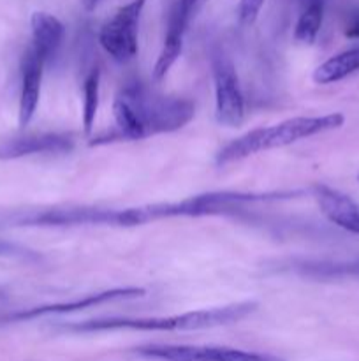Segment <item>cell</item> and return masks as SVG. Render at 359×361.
Instances as JSON below:
<instances>
[{"mask_svg":"<svg viewBox=\"0 0 359 361\" xmlns=\"http://www.w3.org/2000/svg\"><path fill=\"white\" fill-rule=\"evenodd\" d=\"M305 190H211L180 201L137 204V207H97V204H55L41 208H14L0 212V229L7 228H136L169 219L225 217L246 212L253 204L280 203L303 196Z\"/></svg>","mask_w":359,"mask_h":361,"instance_id":"6da1fadb","label":"cell"},{"mask_svg":"<svg viewBox=\"0 0 359 361\" xmlns=\"http://www.w3.org/2000/svg\"><path fill=\"white\" fill-rule=\"evenodd\" d=\"M196 115V102L189 97L155 92L143 81L123 85L113 101L115 129L90 141V147L113 141L146 140L157 134L183 129Z\"/></svg>","mask_w":359,"mask_h":361,"instance_id":"7a4b0ae2","label":"cell"},{"mask_svg":"<svg viewBox=\"0 0 359 361\" xmlns=\"http://www.w3.org/2000/svg\"><path fill=\"white\" fill-rule=\"evenodd\" d=\"M259 309L253 300L231 303L213 309L192 310V312L172 314L155 317H99V319L67 323L58 328L63 334H102V331H197L211 328L229 326L252 316Z\"/></svg>","mask_w":359,"mask_h":361,"instance_id":"3957f363","label":"cell"},{"mask_svg":"<svg viewBox=\"0 0 359 361\" xmlns=\"http://www.w3.org/2000/svg\"><path fill=\"white\" fill-rule=\"evenodd\" d=\"M344 123L345 116L341 113H329L320 116H292L273 126L257 127L224 145L215 155V166L225 168L263 152L291 147L317 134L340 129Z\"/></svg>","mask_w":359,"mask_h":361,"instance_id":"277c9868","label":"cell"},{"mask_svg":"<svg viewBox=\"0 0 359 361\" xmlns=\"http://www.w3.org/2000/svg\"><path fill=\"white\" fill-rule=\"evenodd\" d=\"M215 87V118L220 126L238 127L245 120V97L234 62L222 48L211 51Z\"/></svg>","mask_w":359,"mask_h":361,"instance_id":"5b68a950","label":"cell"},{"mask_svg":"<svg viewBox=\"0 0 359 361\" xmlns=\"http://www.w3.org/2000/svg\"><path fill=\"white\" fill-rule=\"evenodd\" d=\"M146 0H130L120 7L99 30V44L115 62L127 63L137 55L139 20Z\"/></svg>","mask_w":359,"mask_h":361,"instance_id":"8992f818","label":"cell"},{"mask_svg":"<svg viewBox=\"0 0 359 361\" xmlns=\"http://www.w3.org/2000/svg\"><path fill=\"white\" fill-rule=\"evenodd\" d=\"M134 355L153 361H285L275 355L245 351L227 345L148 344L134 349Z\"/></svg>","mask_w":359,"mask_h":361,"instance_id":"52a82bcc","label":"cell"},{"mask_svg":"<svg viewBox=\"0 0 359 361\" xmlns=\"http://www.w3.org/2000/svg\"><path fill=\"white\" fill-rule=\"evenodd\" d=\"M144 295H146V289L134 288V286H130V288H113V289H106V291H101V293H94V295H87L83 296V298L70 300V302L51 303V305L34 307V309L7 314V316L0 317V321H2V323H25V321H35L46 316L80 312V310L94 309V307L106 305V303H113V302H122V300L143 298Z\"/></svg>","mask_w":359,"mask_h":361,"instance_id":"ba28073f","label":"cell"},{"mask_svg":"<svg viewBox=\"0 0 359 361\" xmlns=\"http://www.w3.org/2000/svg\"><path fill=\"white\" fill-rule=\"evenodd\" d=\"M74 150V137L65 133H32L9 137L0 143V161H16L30 155L69 154Z\"/></svg>","mask_w":359,"mask_h":361,"instance_id":"9c48e42d","label":"cell"},{"mask_svg":"<svg viewBox=\"0 0 359 361\" xmlns=\"http://www.w3.org/2000/svg\"><path fill=\"white\" fill-rule=\"evenodd\" d=\"M196 4L194 0H178L172 6L171 14H169L168 32H165L164 44H162L158 59L153 66V80L160 81L168 76L171 67L182 55L183 39H185L187 27H189L190 16H192Z\"/></svg>","mask_w":359,"mask_h":361,"instance_id":"30bf717a","label":"cell"},{"mask_svg":"<svg viewBox=\"0 0 359 361\" xmlns=\"http://www.w3.org/2000/svg\"><path fill=\"white\" fill-rule=\"evenodd\" d=\"M44 66V60L34 51L32 46H28L23 53V59H21V92L20 109H18L20 127H27L37 111Z\"/></svg>","mask_w":359,"mask_h":361,"instance_id":"8fae6325","label":"cell"},{"mask_svg":"<svg viewBox=\"0 0 359 361\" xmlns=\"http://www.w3.org/2000/svg\"><path fill=\"white\" fill-rule=\"evenodd\" d=\"M312 194L327 221L345 231L359 235V204L352 197L324 183L313 185Z\"/></svg>","mask_w":359,"mask_h":361,"instance_id":"7c38bea8","label":"cell"},{"mask_svg":"<svg viewBox=\"0 0 359 361\" xmlns=\"http://www.w3.org/2000/svg\"><path fill=\"white\" fill-rule=\"evenodd\" d=\"M30 46L44 60V63H49L55 59L56 53L60 51V46H62L63 37H65V27L53 14L37 11L30 18Z\"/></svg>","mask_w":359,"mask_h":361,"instance_id":"4fadbf2b","label":"cell"},{"mask_svg":"<svg viewBox=\"0 0 359 361\" xmlns=\"http://www.w3.org/2000/svg\"><path fill=\"white\" fill-rule=\"evenodd\" d=\"M284 270L292 271L299 277L315 281H333V279L359 277V259L354 261H326V259H294L284 264Z\"/></svg>","mask_w":359,"mask_h":361,"instance_id":"5bb4252c","label":"cell"},{"mask_svg":"<svg viewBox=\"0 0 359 361\" xmlns=\"http://www.w3.org/2000/svg\"><path fill=\"white\" fill-rule=\"evenodd\" d=\"M359 71V44L344 49L320 63L312 74L313 83L333 85Z\"/></svg>","mask_w":359,"mask_h":361,"instance_id":"9a60e30c","label":"cell"},{"mask_svg":"<svg viewBox=\"0 0 359 361\" xmlns=\"http://www.w3.org/2000/svg\"><path fill=\"white\" fill-rule=\"evenodd\" d=\"M324 20V4H313L299 9L294 27V39L301 44H313Z\"/></svg>","mask_w":359,"mask_h":361,"instance_id":"2e32d148","label":"cell"},{"mask_svg":"<svg viewBox=\"0 0 359 361\" xmlns=\"http://www.w3.org/2000/svg\"><path fill=\"white\" fill-rule=\"evenodd\" d=\"M99 95H101V71L94 69L83 85V129L84 134L94 130L95 116L99 109Z\"/></svg>","mask_w":359,"mask_h":361,"instance_id":"e0dca14e","label":"cell"},{"mask_svg":"<svg viewBox=\"0 0 359 361\" xmlns=\"http://www.w3.org/2000/svg\"><path fill=\"white\" fill-rule=\"evenodd\" d=\"M264 2H266V0H239V6H238L239 23L246 25V27L256 23Z\"/></svg>","mask_w":359,"mask_h":361,"instance_id":"ac0fdd59","label":"cell"},{"mask_svg":"<svg viewBox=\"0 0 359 361\" xmlns=\"http://www.w3.org/2000/svg\"><path fill=\"white\" fill-rule=\"evenodd\" d=\"M0 257H11V259H35L37 254L28 247L20 245V243L9 242V240L0 238Z\"/></svg>","mask_w":359,"mask_h":361,"instance_id":"d6986e66","label":"cell"},{"mask_svg":"<svg viewBox=\"0 0 359 361\" xmlns=\"http://www.w3.org/2000/svg\"><path fill=\"white\" fill-rule=\"evenodd\" d=\"M345 35L351 39H359V11L348 18L347 25H345Z\"/></svg>","mask_w":359,"mask_h":361,"instance_id":"ffe728a7","label":"cell"},{"mask_svg":"<svg viewBox=\"0 0 359 361\" xmlns=\"http://www.w3.org/2000/svg\"><path fill=\"white\" fill-rule=\"evenodd\" d=\"M99 2H101V0H81V4H83L84 11H88V13H90V11H94L95 7L99 6Z\"/></svg>","mask_w":359,"mask_h":361,"instance_id":"44dd1931","label":"cell"},{"mask_svg":"<svg viewBox=\"0 0 359 361\" xmlns=\"http://www.w3.org/2000/svg\"><path fill=\"white\" fill-rule=\"evenodd\" d=\"M299 6V9L301 7H306V6H313V4H326V0H296Z\"/></svg>","mask_w":359,"mask_h":361,"instance_id":"7402d4cb","label":"cell"},{"mask_svg":"<svg viewBox=\"0 0 359 361\" xmlns=\"http://www.w3.org/2000/svg\"><path fill=\"white\" fill-rule=\"evenodd\" d=\"M7 300H9V295H7L6 289H4L2 286H0V309H2V307L6 305Z\"/></svg>","mask_w":359,"mask_h":361,"instance_id":"603a6c76","label":"cell"},{"mask_svg":"<svg viewBox=\"0 0 359 361\" xmlns=\"http://www.w3.org/2000/svg\"><path fill=\"white\" fill-rule=\"evenodd\" d=\"M203 2H206V0H194V4H196V6L197 4H203Z\"/></svg>","mask_w":359,"mask_h":361,"instance_id":"cb8c5ba5","label":"cell"}]
</instances>
